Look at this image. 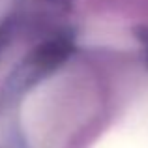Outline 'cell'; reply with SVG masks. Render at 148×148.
<instances>
[{
	"instance_id": "6da1fadb",
	"label": "cell",
	"mask_w": 148,
	"mask_h": 148,
	"mask_svg": "<svg viewBox=\"0 0 148 148\" xmlns=\"http://www.w3.org/2000/svg\"><path fill=\"white\" fill-rule=\"evenodd\" d=\"M90 148H148V103L137 107Z\"/></svg>"
}]
</instances>
